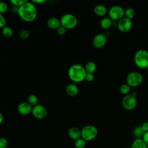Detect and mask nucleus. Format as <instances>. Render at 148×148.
I'll use <instances>...</instances> for the list:
<instances>
[{
	"mask_svg": "<svg viewBox=\"0 0 148 148\" xmlns=\"http://www.w3.org/2000/svg\"><path fill=\"white\" fill-rule=\"evenodd\" d=\"M47 25L50 29H57L61 25L60 20L56 17H50L47 21Z\"/></svg>",
	"mask_w": 148,
	"mask_h": 148,
	"instance_id": "obj_14",
	"label": "nucleus"
},
{
	"mask_svg": "<svg viewBox=\"0 0 148 148\" xmlns=\"http://www.w3.org/2000/svg\"><path fill=\"white\" fill-rule=\"evenodd\" d=\"M125 148H131V147H125Z\"/></svg>",
	"mask_w": 148,
	"mask_h": 148,
	"instance_id": "obj_37",
	"label": "nucleus"
},
{
	"mask_svg": "<svg viewBox=\"0 0 148 148\" xmlns=\"http://www.w3.org/2000/svg\"><path fill=\"white\" fill-rule=\"evenodd\" d=\"M119 91H120V92L124 95V96L125 95H127L128 94H130V91H131V87L127 83H125V84H123L120 87V88H119Z\"/></svg>",
	"mask_w": 148,
	"mask_h": 148,
	"instance_id": "obj_21",
	"label": "nucleus"
},
{
	"mask_svg": "<svg viewBox=\"0 0 148 148\" xmlns=\"http://www.w3.org/2000/svg\"><path fill=\"white\" fill-rule=\"evenodd\" d=\"M122 106L127 110H132L134 109L137 105V99L136 92H133L125 95L122 99Z\"/></svg>",
	"mask_w": 148,
	"mask_h": 148,
	"instance_id": "obj_5",
	"label": "nucleus"
},
{
	"mask_svg": "<svg viewBox=\"0 0 148 148\" xmlns=\"http://www.w3.org/2000/svg\"><path fill=\"white\" fill-rule=\"evenodd\" d=\"M87 73H93L97 69V65L93 61L87 62L84 66Z\"/></svg>",
	"mask_w": 148,
	"mask_h": 148,
	"instance_id": "obj_19",
	"label": "nucleus"
},
{
	"mask_svg": "<svg viewBox=\"0 0 148 148\" xmlns=\"http://www.w3.org/2000/svg\"><path fill=\"white\" fill-rule=\"evenodd\" d=\"M142 139H143V140L145 141L146 144L147 145H148V132H146L144 134Z\"/></svg>",
	"mask_w": 148,
	"mask_h": 148,
	"instance_id": "obj_34",
	"label": "nucleus"
},
{
	"mask_svg": "<svg viewBox=\"0 0 148 148\" xmlns=\"http://www.w3.org/2000/svg\"><path fill=\"white\" fill-rule=\"evenodd\" d=\"M32 106L28 102H23L17 106L18 112L23 115H27L32 113Z\"/></svg>",
	"mask_w": 148,
	"mask_h": 148,
	"instance_id": "obj_12",
	"label": "nucleus"
},
{
	"mask_svg": "<svg viewBox=\"0 0 148 148\" xmlns=\"http://www.w3.org/2000/svg\"><path fill=\"white\" fill-rule=\"evenodd\" d=\"M2 34L4 37L6 38H10L12 36L13 31L12 28H10V27L5 26L2 29Z\"/></svg>",
	"mask_w": 148,
	"mask_h": 148,
	"instance_id": "obj_20",
	"label": "nucleus"
},
{
	"mask_svg": "<svg viewBox=\"0 0 148 148\" xmlns=\"http://www.w3.org/2000/svg\"><path fill=\"white\" fill-rule=\"evenodd\" d=\"M125 10L124 9L119 5H114L111 7L109 11V17L113 21H119L124 16Z\"/></svg>",
	"mask_w": 148,
	"mask_h": 148,
	"instance_id": "obj_8",
	"label": "nucleus"
},
{
	"mask_svg": "<svg viewBox=\"0 0 148 148\" xmlns=\"http://www.w3.org/2000/svg\"><path fill=\"white\" fill-rule=\"evenodd\" d=\"M27 102L32 106H35L36 105H38V97L35 95V94H31L28 96V99H27Z\"/></svg>",
	"mask_w": 148,
	"mask_h": 148,
	"instance_id": "obj_23",
	"label": "nucleus"
},
{
	"mask_svg": "<svg viewBox=\"0 0 148 148\" xmlns=\"http://www.w3.org/2000/svg\"><path fill=\"white\" fill-rule=\"evenodd\" d=\"M141 127H142V130H143V131H144L145 132H148V121H145V122H144V123L142 124Z\"/></svg>",
	"mask_w": 148,
	"mask_h": 148,
	"instance_id": "obj_33",
	"label": "nucleus"
},
{
	"mask_svg": "<svg viewBox=\"0 0 148 148\" xmlns=\"http://www.w3.org/2000/svg\"><path fill=\"white\" fill-rule=\"evenodd\" d=\"M65 91L68 95L71 97H75L79 93V88L75 84L70 83L66 86Z\"/></svg>",
	"mask_w": 148,
	"mask_h": 148,
	"instance_id": "obj_13",
	"label": "nucleus"
},
{
	"mask_svg": "<svg viewBox=\"0 0 148 148\" xmlns=\"http://www.w3.org/2000/svg\"><path fill=\"white\" fill-rule=\"evenodd\" d=\"M86 141L84 140L82 138L75 140V146L76 148H84L86 146Z\"/></svg>",
	"mask_w": 148,
	"mask_h": 148,
	"instance_id": "obj_25",
	"label": "nucleus"
},
{
	"mask_svg": "<svg viewBox=\"0 0 148 148\" xmlns=\"http://www.w3.org/2000/svg\"><path fill=\"white\" fill-rule=\"evenodd\" d=\"M131 148H147V145L142 138H136L132 142Z\"/></svg>",
	"mask_w": 148,
	"mask_h": 148,
	"instance_id": "obj_17",
	"label": "nucleus"
},
{
	"mask_svg": "<svg viewBox=\"0 0 148 148\" xmlns=\"http://www.w3.org/2000/svg\"><path fill=\"white\" fill-rule=\"evenodd\" d=\"M8 9V5L4 2H0V13H5Z\"/></svg>",
	"mask_w": 148,
	"mask_h": 148,
	"instance_id": "obj_28",
	"label": "nucleus"
},
{
	"mask_svg": "<svg viewBox=\"0 0 148 148\" xmlns=\"http://www.w3.org/2000/svg\"><path fill=\"white\" fill-rule=\"evenodd\" d=\"M143 77L142 75L136 71L129 73L126 77V83L131 87H135L140 85L143 82Z\"/></svg>",
	"mask_w": 148,
	"mask_h": 148,
	"instance_id": "obj_7",
	"label": "nucleus"
},
{
	"mask_svg": "<svg viewBox=\"0 0 148 148\" xmlns=\"http://www.w3.org/2000/svg\"><path fill=\"white\" fill-rule=\"evenodd\" d=\"M134 62L139 68L148 67V51L144 49L138 50L134 56Z\"/></svg>",
	"mask_w": 148,
	"mask_h": 148,
	"instance_id": "obj_3",
	"label": "nucleus"
},
{
	"mask_svg": "<svg viewBox=\"0 0 148 148\" xmlns=\"http://www.w3.org/2000/svg\"><path fill=\"white\" fill-rule=\"evenodd\" d=\"M98 129L94 125H87L81 130V138L86 141H91L98 135Z\"/></svg>",
	"mask_w": 148,
	"mask_h": 148,
	"instance_id": "obj_4",
	"label": "nucleus"
},
{
	"mask_svg": "<svg viewBox=\"0 0 148 148\" xmlns=\"http://www.w3.org/2000/svg\"><path fill=\"white\" fill-rule=\"evenodd\" d=\"M117 28L121 32H127L132 28V20H130L125 17H123L117 23Z\"/></svg>",
	"mask_w": 148,
	"mask_h": 148,
	"instance_id": "obj_9",
	"label": "nucleus"
},
{
	"mask_svg": "<svg viewBox=\"0 0 148 148\" xmlns=\"http://www.w3.org/2000/svg\"><path fill=\"white\" fill-rule=\"evenodd\" d=\"M17 13L20 17L25 21H34L38 14L37 9L34 3L27 1L17 9Z\"/></svg>",
	"mask_w": 148,
	"mask_h": 148,
	"instance_id": "obj_1",
	"label": "nucleus"
},
{
	"mask_svg": "<svg viewBox=\"0 0 148 148\" xmlns=\"http://www.w3.org/2000/svg\"><path fill=\"white\" fill-rule=\"evenodd\" d=\"M29 35H30V32L29 31H28L27 29L21 30L19 32V36L20 38H21L23 39H27L28 38H29Z\"/></svg>",
	"mask_w": 148,
	"mask_h": 148,
	"instance_id": "obj_26",
	"label": "nucleus"
},
{
	"mask_svg": "<svg viewBox=\"0 0 148 148\" xmlns=\"http://www.w3.org/2000/svg\"><path fill=\"white\" fill-rule=\"evenodd\" d=\"M94 79V75L93 73H87L85 80L87 82H92Z\"/></svg>",
	"mask_w": 148,
	"mask_h": 148,
	"instance_id": "obj_32",
	"label": "nucleus"
},
{
	"mask_svg": "<svg viewBox=\"0 0 148 148\" xmlns=\"http://www.w3.org/2000/svg\"><path fill=\"white\" fill-rule=\"evenodd\" d=\"M8 146V140L5 138H0V148H6Z\"/></svg>",
	"mask_w": 148,
	"mask_h": 148,
	"instance_id": "obj_29",
	"label": "nucleus"
},
{
	"mask_svg": "<svg viewBox=\"0 0 148 148\" xmlns=\"http://www.w3.org/2000/svg\"><path fill=\"white\" fill-rule=\"evenodd\" d=\"M32 115L38 119H43L45 118L47 114L46 109L41 105H36L32 107Z\"/></svg>",
	"mask_w": 148,
	"mask_h": 148,
	"instance_id": "obj_10",
	"label": "nucleus"
},
{
	"mask_svg": "<svg viewBox=\"0 0 148 148\" xmlns=\"http://www.w3.org/2000/svg\"><path fill=\"white\" fill-rule=\"evenodd\" d=\"M135 14V10L132 8H128L125 10L124 15H125V17L132 20Z\"/></svg>",
	"mask_w": 148,
	"mask_h": 148,
	"instance_id": "obj_24",
	"label": "nucleus"
},
{
	"mask_svg": "<svg viewBox=\"0 0 148 148\" xmlns=\"http://www.w3.org/2000/svg\"><path fill=\"white\" fill-rule=\"evenodd\" d=\"M94 12L98 16H104L108 13V9L105 5L99 4L94 7Z\"/></svg>",
	"mask_w": 148,
	"mask_h": 148,
	"instance_id": "obj_16",
	"label": "nucleus"
},
{
	"mask_svg": "<svg viewBox=\"0 0 148 148\" xmlns=\"http://www.w3.org/2000/svg\"><path fill=\"white\" fill-rule=\"evenodd\" d=\"M145 132L142 130L141 126H138L134 129L133 134L136 138H142Z\"/></svg>",
	"mask_w": 148,
	"mask_h": 148,
	"instance_id": "obj_22",
	"label": "nucleus"
},
{
	"mask_svg": "<svg viewBox=\"0 0 148 148\" xmlns=\"http://www.w3.org/2000/svg\"><path fill=\"white\" fill-rule=\"evenodd\" d=\"M113 24V20L109 17H104L100 21V25L102 28L107 29L110 28Z\"/></svg>",
	"mask_w": 148,
	"mask_h": 148,
	"instance_id": "obj_18",
	"label": "nucleus"
},
{
	"mask_svg": "<svg viewBox=\"0 0 148 148\" xmlns=\"http://www.w3.org/2000/svg\"><path fill=\"white\" fill-rule=\"evenodd\" d=\"M68 135L70 138L76 140L81 138V131L77 127H72L68 131Z\"/></svg>",
	"mask_w": 148,
	"mask_h": 148,
	"instance_id": "obj_15",
	"label": "nucleus"
},
{
	"mask_svg": "<svg viewBox=\"0 0 148 148\" xmlns=\"http://www.w3.org/2000/svg\"><path fill=\"white\" fill-rule=\"evenodd\" d=\"M66 29L61 25L57 29V32L59 35H64L66 33Z\"/></svg>",
	"mask_w": 148,
	"mask_h": 148,
	"instance_id": "obj_31",
	"label": "nucleus"
},
{
	"mask_svg": "<svg viewBox=\"0 0 148 148\" xmlns=\"http://www.w3.org/2000/svg\"><path fill=\"white\" fill-rule=\"evenodd\" d=\"M45 0H32V2L33 3H36V4H41L44 2H45Z\"/></svg>",
	"mask_w": 148,
	"mask_h": 148,
	"instance_id": "obj_35",
	"label": "nucleus"
},
{
	"mask_svg": "<svg viewBox=\"0 0 148 148\" xmlns=\"http://www.w3.org/2000/svg\"><path fill=\"white\" fill-rule=\"evenodd\" d=\"M61 26L66 29H70L75 28L77 24V18L71 13L64 14L60 19Z\"/></svg>",
	"mask_w": 148,
	"mask_h": 148,
	"instance_id": "obj_6",
	"label": "nucleus"
},
{
	"mask_svg": "<svg viewBox=\"0 0 148 148\" xmlns=\"http://www.w3.org/2000/svg\"><path fill=\"white\" fill-rule=\"evenodd\" d=\"M27 1H26V0H11L10 2L15 6L19 8L22 5H23L24 3H25Z\"/></svg>",
	"mask_w": 148,
	"mask_h": 148,
	"instance_id": "obj_27",
	"label": "nucleus"
},
{
	"mask_svg": "<svg viewBox=\"0 0 148 148\" xmlns=\"http://www.w3.org/2000/svg\"><path fill=\"white\" fill-rule=\"evenodd\" d=\"M3 120V114L0 112V124L2 123Z\"/></svg>",
	"mask_w": 148,
	"mask_h": 148,
	"instance_id": "obj_36",
	"label": "nucleus"
},
{
	"mask_svg": "<svg viewBox=\"0 0 148 148\" xmlns=\"http://www.w3.org/2000/svg\"><path fill=\"white\" fill-rule=\"evenodd\" d=\"M6 20L5 17L3 16L2 14L0 13V28H3L4 27L6 26Z\"/></svg>",
	"mask_w": 148,
	"mask_h": 148,
	"instance_id": "obj_30",
	"label": "nucleus"
},
{
	"mask_svg": "<svg viewBox=\"0 0 148 148\" xmlns=\"http://www.w3.org/2000/svg\"><path fill=\"white\" fill-rule=\"evenodd\" d=\"M87 73L84 66L80 64H74L70 66L68 71L69 78L73 82L79 83L85 80Z\"/></svg>",
	"mask_w": 148,
	"mask_h": 148,
	"instance_id": "obj_2",
	"label": "nucleus"
},
{
	"mask_svg": "<svg viewBox=\"0 0 148 148\" xmlns=\"http://www.w3.org/2000/svg\"><path fill=\"white\" fill-rule=\"evenodd\" d=\"M107 42V38L105 34H97L92 39V44L97 49H101L105 46Z\"/></svg>",
	"mask_w": 148,
	"mask_h": 148,
	"instance_id": "obj_11",
	"label": "nucleus"
}]
</instances>
